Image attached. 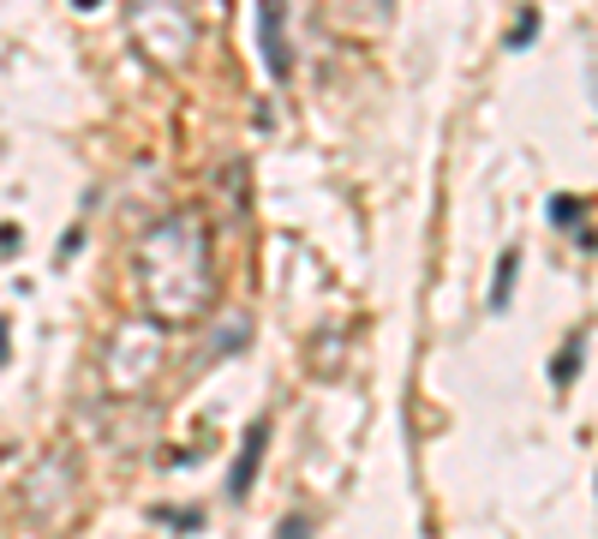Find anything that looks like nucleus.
Wrapping results in <instances>:
<instances>
[{
  "label": "nucleus",
  "mask_w": 598,
  "mask_h": 539,
  "mask_svg": "<svg viewBox=\"0 0 598 539\" xmlns=\"http://www.w3.org/2000/svg\"><path fill=\"white\" fill-rule=\"evenodd\" d=\"M138 288L156 324H186L209 312L216 270H209V234L198 216H168L144 234L138 252Z\"/></svg>",
  "instance_id": "obj_1"
},
{
  "label": "nucleus",
  "mask_w": 598,
  "mask_h": 539,
  "mask_svg": "<svg viewBox=\"0 0 598 539\" xmlns=\"http://www.w3.org/2000/svg\"><path fill=\"white\" fill-rule=\"evenodd\" d=\"M133 37L138 49L156 60V67L180 72L192 49H198V24H192V7L186 0H138L133 7Z\"/></svg>",
  "instance_id": "obj_2"
},
{
  "label": "nucleus",
  "mask_w": 598,
  "mask_h": 539,
  "mask_svg": "<svg viewBox=\"0 0 598 539\" xmlns=\"http://www.w3.org/2000/svg\"><path fill=\"white\" fill-rule=\"evenodd\" d=\"M102 378H108V390H120V395H133L150 384V372L161 366V330L156 318H133V324H120L115 330V342H108V360H102Z\"/></svg>",
  "instance_id": "obj_3"
},
{
  "label": "nucleus",
  "mask_w": 598,
  "mask_h": 539,
  "mask_svg": "<svg viewBox=\"0 0 598 539\" xmlns=\"http://www.w3.org/2000/svg\"><path fill=\"white\" fill-rule=\"evenodd\" d=\"M257 42H264L269 72L287 78V42H282V0H257Z\"/></svg>",
  "instance_id": "obj_4"
},
{
  "label": "nucleus",
  "mask_w": 598,
  "mask_h": 539,
  "mask_svg": "<svg viewBox=\"0 0 598 539\" xmlns=\"http://www.w3.org/2000/svg\"><path fill=\"white\" fill-rule=\"evenodd\" d=\"M264 443H269V420H252L246 450H239V462H234V473H228V491H234V498H246V491H252L257 462H264Z\"/></svg>",
  "instance_id": "obj_5"
},
{
  "label": "nucleus",
  "mask_w": 598,
  "mask_h": 539,
  "mask_svg": "<svg viewBox=\"0 0 598 539\" xmlns=\"http://www.w3.org/2000/svg\"><path fill=\"white\" fill-rule=\"evenodd\" d=\"M514 270H521V252H503V264H497V282H491V312H503V306H509Z\"/></svg>",
  "instance_id": "obj_6"
},
{
  "label": "nucleus",
  "mask_w": 598,
  "mask_h": 539,
  "mask_svg": "<svg viewBox=\"0 0 598 539\" xmlns=\"http://www.w3.org/2000/svg\"><path fill=\"white\" fill-rule=\"evenodd\" d=\"M276 539H312V521H305V516H287L282 528H276Z\"/></svg>",
  "instance_id": "obj_7"
},
{
  "label": "nucleus",
  "mask_w": 598,
  "mask_h": 539,
  "mask_svg": "<svg viewBox=\"0 0 598 539\" xmlns=\"http://www.w3.org/2000/svg\"><path fill=\"white\" fill-rule=\"evenodd\" d=\"M532 30H539V12H521V24H514V49H521V42H532Z\"/></svg>",
  "instance_id": "obj_8"
},
{
  "label": "nucleus",
  "mask_w": 598,
  "mask_h": 539,
  "mask_svg": "<svg viewBox=\"0 0 598 539\" xmlns=\"http://www.w3.org/2000/svg\"><path fill=\"white\" fill-rule=\"evenodd\" d=\"M569 372H580V347H569V354L557 360V372H551V378H557V384H569Z\"/></svg>",
  "instance_id": "obj_9"
},
{
  "label": "nucleus",
  "mask_w": 598,
  "mask_h": 539,
  "mask_svg": "<svg viewBox=\"0 0 598 539\" xmlns=\"http://www.w3.org/2000/svg\"><path fill=\"white\" fill-rule=\"evenodd\" d=\"M551 216L562 222V228H575V222H569V216H580V204H569V198H551Z\"/></svg>",
  "instance_id": "obj_10"
},
{
  "label": "nucleus",
  "mask_w": 598,
  "mask_h": 539,
  "mask_svg": "<svg viewBox=\"0 0 598 539\" xmlns=\"http://www.w3.org/2000/svg\"><path fill=\"white\" fill-rule=\"evenodd\" d=\"M0 360H7V330H0Z\"/></svg>",
  "instance_id": "obj_11"
}]
</instances>
